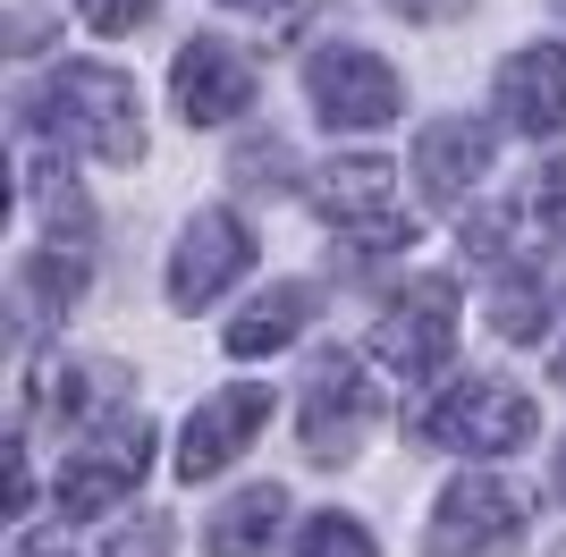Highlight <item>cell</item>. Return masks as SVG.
Returning <instances> with one entry per match:
<instances>
[{"mask_svg":"<svg viewBox=\"0 0 566 557\" xmlns=\"http://www.w3.org/2000/svg\"><path fill=\"white\" fill-rule=\"evenodd\" d=\"M313 211H322L331 229H389V220H398V169L373 161V153L313 169Z\"/></svg>","mask_w":566,"mask_h":557,"instance_id":"12","label":"cell"},{"mask_svg":"<svg viewBox=\"0 0 566 557\" xmlns=\"http://www.w3.org/2000/svg\"><path fill=\"white\" fill-rule=\"evenodd\" d=\"M389 9H406V18H457L465 0H389Z\"/></svg>","mask_w":566,"mask_h":557,"instance_id":"22","label":"cell"},{"mask_svg":"<svg viewBox=\"0 0 566 557\" xmlns=\"http://www.w3.org/2000/svg\"><path fill=\"white\" fill-rule=\"evenodd\" d=\"M18 557H69V540H25Z\"/></svg>","mask_w":566,"mask_h":557,"instance_id":"23","label":"cell"},{"mask_svg":"<svg viewBox=\"0 0 566 557\" xmlns=\"http://www.w3.org/2000/svg\"><path fill=\"white\" fill-rule=\"evenodd\" d=\"M549 380H558V389H566V338H558V355H549Z\"/></svg>","mask_w":566,"mask_h":557,"instance_id":"24","label":"cell"},{"mask_svg":"<svg viewBox=\"0 0 566 557\" xmlns=\"http://www.w3.org/2000/svg\"><path fill=\"white\" fill-rule=\"evenodd\" d=\"M229 9H271V0H229Z\"/></svg>","mask_w":566,"mask_h":557,"instance_id":"26","label":"cell"},{"mask_svg":"<svg viewBox=\"0 0 566 557\" xmlns=\"http://www.w3.org/2000/svg\"><path fill=\"white\" fill-rule=\"evenodd\" d=\"M549 482H558V498H566V448H558V464H549Z\"/></svg>","mask_w":566,"mask_h":557,"instance_id":"25","label":"cell"},{"mask_svg":"<svg viewBox=\"0 0 566 557\" xmlns=\"http://www.w3.org/2000/svg\"><path fill=\"white\" fill-rule=\"evenodd\" d=\"M161 540H169V524H144V533H118V549H111V557H153Z\"/></svg>","mask_w":566,"mask_h":557,"instance_id":"21","label":"cell"},{"mask_svg":"<svg viewBox=\"0 0 566 557\" xmlns=\"http://www.w3.org/2000/svg\"><path fill=\"white\" fill-rule=\"evenodd\" d=\"M25 296L51 304V313H69V304L85 296V254H69V245H43V254L25 262Z\"/></svg>","mask_w":566,"mask_h":557,"instance_id":"17","label":"cell"},{"mask_svg":"<svg viewBox=\"0 0 566 557\" xmlns=\"http://www.w3.org/2000/svg\"><path fill=\"white\" fill-rule=\"evenodd\" d=\"M533 211H542L549 229H566V161H549L542 178H533Z\"/></svg>","mask_w":566,"mask_h":557,"instance_id":"20","label":"cell"},{"mask_svg":"<svg viewBox=\"0 0 566 557\" xmlns=\"http://www.w3.org/2000/svg\"><path fill=\"white\" fill-rule=\"evenodd\" d=\"M262 422H271V380H229L220 397H203V406L187 414L178 473H187V482H203V473L237 464V456H245V440H254Z\"/></svg>","mask_w":566,"mask_h":557,"instance_id":"10","label":"cell"},{"mask_svg":"<svg viewBox=\"0 0 566 557\" xmlns=\"http://www.w3.org/2000/svg\"><path fill=\"white\" fill-rule=\"evenodd\" d=\"M431 448H457V456H507L542 431V406L507 380H457L449 397H431L423 422H415Z\"/></svg>","mask_w":566,"mask_h":557,"instance_id":"2","label":"cell"},{"mask_svg":"<svg viewBox=\"0 0 566 557\" xmlns=\"http://www.w3.org/2000/svg\"><path fill=\"white\" fill-rule=\"evenodd\" d=\"M373 355L389 371H406V380H431V371H449V355H457V278H415L389 313H380V329H373Z\"/></svg>","mask_w":566,"mask_h":557,"instance_id":"5","label":"cell"},{"mask_svg":"<svg viewBox=\"0 0 566 557\" xmlns=\"http://www.w3.org/2000/svg\"><path fill=\"white\" fill-rule=\"evenodd\" d=\"M34 118H43L51 136L69 144V153H94V161L127 169L144 161V118H136V76L102 69V60H69V69L43 85V102H34Z\"/></svg>","mask_w":566,"mask_h":557,"instance_id":"1","label":"cell"},{"mask_svg":"<svg viewBox=\"0 0 566 557\" xmlns=\"http://www.w3.org/2000/svg\"><path fill=\"white\" fill-rule=\"evenodd\" d=\"M305 322H313V287H305V278H280V287H262V296L229 322V355H237V364L280 355L287 338H305Z\"/></svg>","mask_w":566,"mask_h":557,"instance_id":"15","label":"cell"},{"mask_svg":"<svg viewBox=\"0 0 566 557\" xmlns=\"http://www.w3.org/2000/svg\"><path fill=\"white\" fill-rule=\"evenodd\" d=\"M558 296H566V254H524L516 271L491 287V329L499 338H516V347H533L549 322H558Z\"/></svg>","mask_w":566,"mask_h":557,"instance_id":"14","label":"cell"},{"mask_svg":"<svg viewBox=\"0 0 566 557\" xmlns=\"http://www.w3.org/2000/svg\"><path fill=\"white\" fill-rule=\"evenodd\" d=\"M373 422H380V389L364 380V364H355L347 347L313 355V371H305V414H296V440H305V456H313V464L355 456Z\"/></svg>","mask_w":566,"mask_h":557,"instance_id":"4","label":"cell"},{"mask_svg":"<svg viewBox=\"0 0 566 557\" xmlns=\"http://www.w3.org/2000/svg\"><path fill=\"white\" fill-rule=\"evenodd\" d=\"M296 557H380L373 549V533H364V524H355V515H313L305 524V540H296Z\"/></svg>","mask_w":566,"mask_h":557,"instance_id":"18","label":"cell"},{"mask_svg":"<svg viewBox=\"0 0 566 557\" xmlns=\"http://www.w3.org/2000/svg\"><path fill=\"white\" fill-rule=\"evenodd\" d=\"M245 271H254L245 220H237V211H195L187 229H178V245H169V304H178V313H203V304H220Z\"/></svg>","mask_w":566,"mask_h":557,"instance_id":"7","label":"cell"},{"mask_svg":"<svg viewBox=\"0 0 566 557\" xmlns=\"http://www.w3.org/2000/svg\"><path fill=\"white\" fill-rule=\"evenodd\" d=\"M280 515H287V490L280 482L237 490L229 507L203 524V557H262V549H271V533H280Z\"/></svg>","mask_w":566,"mask_h":557,"instance_id":"16","label":"cell"},{"mask_svg":"<svg viewBox=\"0 0 566 557\" xmlns=\"http://www.w3.org/2000/svg\"><path fill=\"white\" fill-rule=\"evenodd\" d=\"M499 161V136L482 118H431L423 136H415V186H423V203H465L473 186L491 178Z\"/></svg>","mask_w":566,"mask_h":557,"instance_id":"11","label":"cell"},{"mask_svg":"<svg viewBox=\"0 0 566 557\" xmlns=\"http://www.w3.org/2000/svg\"><path fill=\"white\" fill-rule=\"evenodd\" d=\"M516 533H524V498L507 482H491V473H465V482L440 490L423 557H499Z\"/></svg>","mask_w":566,"mask_h":557,"instance_id":"8","label":"cell"},{"mask_svg":"<svg viewBox=\"0 0 566 557\" xmlns=\"http://www.w3.org/2000/svg\"><path fill=\"white\" fill-rule=\"evenodd\" d=\"M161 9V0H76V18L94 25V34H127V25H144Z\"/></svg>","mask_w":566,"mask_h":557,"instance_id":"19","label":"cell"},{"mask_svg":"<svg viewBox=\"0 0 566 557\" xmlns=\"http://www.w3.org/2000/svg\"><path fill=\"white\" fill-rule=\"evenodd\" d=\"M144 464H153V422H111V431H94L85 448H69V464H60V515H111L136 498Z\"/></svg>","mask_w":566,"mask_h":557,"instance_id":"6","label":"cell"},{"mask_svg":"<svg viewBox=\"0 0 566 557\" xmlns=\"http://www.w3.org/2000/svg\"><path fill=\"white\" fill-rule=\"evenodd\" d=\"M169 102H178L187 127H229L237 111H254V60L220 34H195L169 69Z\"/></svg>","mask_w":566,"mask_h":557,"instance_id":"9","label":"cell"},{"mask_svg":"<svg viewBox=\"0 0 566 557\" xmlns=\"http://www.w3.org/2000/svg\"><path fill=\"white\" fill-rule=\"evenodd\" d=\"M499 111H507V127H524V136L566 127V43L516 51V60L499 69Z\"/></svg>","mask_w":566,"mask_h":557,"instance_id":"13","label":"cell"},{"mask_svg":"<svg viewBox=\"0 0 566 557\" xmlns=\"http://www.w3.org/2000/svg\"><path fill=\"white\" fill-rule=\"evenodd\" d=\"M305 93H313V118H322V127H389V118H406L398 69L364 43H322L305 60Z\"/></svg>","mask_w":566,"mask_h":557,"instance_id":"3","label":"cell"}]
</instances>
